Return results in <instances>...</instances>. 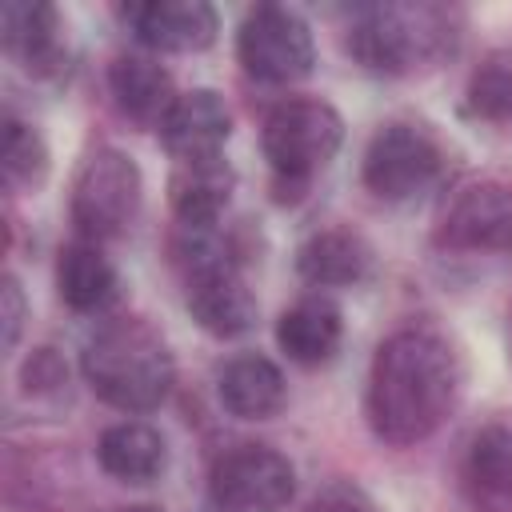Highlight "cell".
<instances>
[{
	"label": "cell",
	"mask_w": 512,
	"mask_h": 512,
	"mask_svg": "<svg viewBox=\"0 0 512 512\" xmlns=\"http://www.w3.org/2000/svg\"><path fill=\"white\" fill-rule=\"evenodd\" d=\"M460 364L444 336L428 328L392 332L368 372V424L384 444L408 448L428 440L452 412Z\"/></svg>",
	"instance_id": "cell-1"
},
{
	"label": "cell",
	"mask_w": 512,
	"mask_h": 512,
	"mask_svg": "<svg viewBox=\"0 0 512 512\" xmlns=\"http://www.w3.org/2000/svg\"><path fill=\"white\" fill-rule=\"evenodd\" d=\"M80 368H84L88 388L120 412L160 408L176 380V364H172L164 336L136 316L104 324L84 344Z\"/></svg>",
	"instance_id": "cell-2"
},
{
	"label": "cell",
	"mask_w": 512,
	"mask_h": 512,
	"mask_svg": "<svg viewBox=\"0 0 512 512\" xmlns=\"http://www.w3.org/2000/svg\"><path fill=\"white\" fill-rule=\"evenodd\" d=\"M456 44V12L440 4H376L348 32V52L384 76H404Z\"/></svg>",
	"instance_id": "cell-3"
},
{
	"label": "cell",
	"mask_w": 512,
	"mask_h": 512,
	"mask_svg": "<svg viewBox=\"0 0 512 512\" xmlns=\"http://www.w3.org/2000/svg\"><path fill=\"white\" fill-rule=\"evenodd\" d=\"M264 160L272 164V188L276 200H300L308 180L332 164V156L344 144V120L328 100L296 96L268 112L264 120Z\"/></svg>",
	"instance_id": "cell-4"
},
{
	"label": "cell",
	"mask_w": 512,
	"mask_h": 512,
	"mask_svg": "<svg viewBox=\"0 0 512 512\" xmlns=\"http://www.w3.org/2000/svg\"><path fill=\"white\" fill-rule=\"evenodd\" d=\"M140 196H144V180L136 160L120 148H96L80 164L72 184V224L92 244L112 240L124 228H132L140 212Z\"/></svg>",
	"instance_id": "cell-5"
},
{
	"label": "cell",
	"mask_w": 512,
	"mask_h": 512,
	"mask_svg": "<svg viewBox=\"0 0 512 512\" xmlns=\"http://www.w3.org/2000/svg\"><path fill=\"white\" fill-rule=\"evenodd\" d=\"M236 56L244 72L260 84H296L316 64V40L304 16H296L284 4H256L240 32H236Z\"/></svg>",
	"instance_id": "cell-6"
},
{
	"label": "cell",
	"mask_w": 512,
	"mask_h": 512,
	"mask_svg": "<svg viewBox=\"0 0 512 512\" xmlns=\"http://www.w3.org/2000/svg\"><path fill=\"white\" fill-rule=\"evenodd\" d=\"M208 492L224 512H280L296 492V468L268 444H240L212 464Z\"/></svg>",
	"instance_id": "cell-7"
},
{
	"label": "cell",
	"mask_w": 512,
	"mask_h": 512,
	"mask_svg": "<svg viewBox=\"0 0 512 512\" xmlns=\"http://www.w3.org/2000/svg\"><path fill=\"white\" fill-rule=\"evenodd\" d=\"M440 164L444 156L428 128L384 124L364 152V184L380 200H412L436 180Z\"/></svg>",
	"instance_id": "cell-8"
},
{
	"label": "cell",
	"mask_w": 512,
	"mask_h": 512,
	"mask_svg": "<svg viewBox=\"0 0 512 512\" xmlns=\"http://www.w3.org/2000/svg\"><path fill=\"white\" fill-rule=\"evenodd\" d=\"M440 244L468 248V252L512 248V184H504V180L468 184L444 212Z\"/></svg>",
	"instance_id": "cell-9"
},
{
	"label": "cell",
	"mask_w": 512,
	"mask_h": 512,
	"mask_svg": "<svg viewBox=\"0 0 512 512\" xmlns=\"http://www.w3.org/2000/svg\"><path fill=\"white\" fill-rule=\"evenodd\" d=\"M124 24L152 52H204L216 40V8L204 0H144L128 4Z\"/></svg>",
	"instance_id": "cell-10"
},
{
	"label": "cell",
	"mask_w": 512,
	"mask_h": 512,
	"mask_svg": "<svg viewBox=\"0 0 512 512\" xmlns=\"http://www.w3.org/2000/svg\"><path fill=\"white\" fill-rule=\"evenodd\" d=\"M228 136H232V112L212 88L180 92L168 116L160 120V140L176 160L220 156Z\"/></svg>",
	"instance_id": "cell-11"
},
{
	"label": "cell",
	"mask_w": 512,
	"mask_h": 512,
	"mask_svg": "<svg viewBox=\"0 0 512 512\" xmlns=\"http://www.w3.org/2000/svg\"><path fill=\"white\" fill-rule=\"evenodd\" d=\"M0 40L4 52L16 56L36 76H56L68 60L60 36V12L40 0H8L0 8Z\"/></svg>",
	"instance_id": "cell-12"
},
{
	"label": "cell",
	"mask_w": 512,
	"mask_h": 512,
	"mask_svg": "<svg viewBox=\"0 0 512 512\" xmlns=\"http://www.w3.org/2000/svg\"><path fill=\"white\" fill-rule=\"evenodd\" d=\"M236 188V172L224 156L180 160L168 176V204L184 228H216Z\"/></svg>",
	"instance_id": "cell-13"
},
{
	"label": "cell",
	"mask_w": 512,
	"mask_h": 512,
	"mask_svg": "<svg viewBox=\"0 0 512 512\" xmlns=\"http://www.w3.org/2000/svg\"><path fill=\"white\" fill-rule=\"evenodd\" d=\"M188 312L208 336L232 340L256 324V296L236 268H216L188 280Z\"/></svg>",
	"instance_id": "cell-14"
},
{
	"label": "cell",
	"mask_w": 512,
	"mask_h": 512,
	"mask_svg": "<svg viewBox=\"0 0 512 512\" xmlns=\"http://www.w3.org/2000/svg\"><path fill=\"white\" fill-rule=\"evenodd\" d=\"M372 264H376L372 244L360 232H348V228L316 232L296 252V272L308 284H316V288H348V284H360V280L372 276Z\"/></svg>",
	"instance_id": "cell-15"
},
{
	"label": "cell",
	"mask_w": 512,
	"mask_h": 512,
	"mask_svg": "<svg viewBox=\"0 0 512 512\" xmlns=\"http://www.w3.org/2000/svg\"><path fill=\"white\" fill-rule=\"evenodd\" d=\"M216 392H220V404L240 420H268L288 400L280 364L260 352H244V356L228 360L216 380Z\"/></svg>",
	"instance_id": "cell-16"
},
{
	"label": "cell",
	"mask_w": 512,
	"mask_h": 512,
	"mask_svg": "<svg viewBox=\"0 0 512 512\" xmlns=\"http://www.w3.org/2000/svg\"><path fill=\"white\" fill-rule=\"evenodd\" d=\"M108 88H112L120 112L136 124H156L160 128V120L176 104L168 68L156 56H144V52L116 56L112 68H108Z\"/></svg>",
	"instance_id": "cell-17"
},
{
	"label": "cell",
	"mask_w": 512,
	"mask_h": 512,
	"mask_svg": "<svg viewBox=\"0 0 512 512\" xmlns=\"http://www.w3.org/2000/svg\"><path fill=\"white\" fill-rule=\"evenodd\" d=\"M96 460L120 484H148V480H156L164 472L168 444H164V436L152 424H144V420H120V424H112V428L100 432Z\"/></svg>",
	"instance_id": "cell-18"
},
{
	"label": "cell",
	"mask_w": 512,
	"mask_h": 512,
	"mask_svg": "<svg viewBox=\"0 0 512 512\" xmlns=\"http://www.w3.org/2000/svg\"><path fill=\"white\" fill-rule=\"evenodd\" d=\"M464 484L484 512H512V428L488 424L472 436Z\"/></svg>",
	"instance_id": "cell-19"
},
{
	"label": "cell",
	"mask_w": 512,
	"mask_h": 512,
	"mask_svg": "<svg viewBox=\"0 0 512 512\" xmlns=\"http://www.w3.org/2000/svg\"><path fill=\"white\" fill-rule=\"evenodd\" d=\"M56 288L72 312H104L120 296V276H116L112 260L92 240H76V244L60 248Z\"/></svg>",
	"instance_id": "cell-20"
},
{
	"label": "cell",
	"mask_w": 512,
	"mask_h": 512,
	"mask_svg": "<svg viewBox=\"0 0 512 512\" xmlns=\"http://www.w3.org/2000/svg\"><path fill=\"white\" fill-rule=\"evenodd\" d=\"M340 336H344V320H340L336 304H328L320 296L292 304L276 320V344L296 364H324L340 348Z\"/></svg>",
	"instance_id": "cell-21"
},
{
	"label": "cell",
	"mask_w": 512,
	"mask_h": 512,
	"mask_svg": "<svg viewBox=\"0 0 512 512\" xmlns=\"http://www.w3.org/2000/svg\"><path fill=\"white\" fill-rule=\"evenodd\" d=\"M0 160H4L8 184H16V188H36L48 176V144H44V136L32 124L16 120V116L4 120Z\"/></svg>",
	"instance_id": "cell-22"
},
{
	"label": "cell",
	"mask_w": 512,
	"mask_h": 512,
	"mask_svg": "<svg viewBox=\"0 0 512 512\" xmlns=\"http://www.w3.org/2000/svg\"><path fill=\"white\" fill-rule=\"evenodd\" d=\"M468 108L480 120L512 124V56H488L468 80Z\"/></svg>",
	"instance_id": "cell-23"
},
{
	"label": "cell",
	"mask_w": 512,
	"mask_h": 512,
	"mask_svg": "<svg viewBox=\"0 0 512 512\" xmlns=\"http://www.w3.org/2000/svg\"><path fill=\"white\" fill-rule=\"evenodd\" d=\"M68 384V364L52 352V348H36L28 360H24V388L32 396H52Z\"/></svg>",
	"instance_id": "cell-24"
},
{
	"label": "cell",
	"mask_w": 512,
	"mask_h": 512,
	"mask_svg": "<svg viewBox=\"0 0 512 512\" xmlns=\"http://www.w3.org/2000/svg\"><path fill=\"white\" fill-rule=\"evenodd\" d=\"M24 316H28L24 288H20L16 276H4V280H0V328H4V352H12V348L20 344Z\"/></svg>",
	"instance_id": "cell-25"
},
{
	"label": "cell",
	"mask_w": 512,
	"mask_h": 512,
	"mask_svg": "<svg viewBox=\"0 0 512 512\" xmlns=\"http://www.w3.org/2000/svg\"><path fill=\"white\" fill-rule=\"evenodd\" d=\"M312 512H380L372 504V496L356 484H328L316 500H312Z\"/></svg>",
	"instance_id": "cell-26"
},
{
	"label": "cell",
	"mask_w": 512,
	"mask_h": 512,
	"mask_svg": "<svg viewBox=\"0 0 512 512\" xmlns=\"http://www.w3.org/2000/svg\"><path fill=\"white\" fill-rule=\"evenodd\" d=\"M116 512H160V508H152V504H128V508H116Z\"/></svg>",
	"instance_id": "cell-27"
},
{
	"label": "cell",
	"mask_w": 512,
	"mask_h": 512,
	"mask_svg": "<svg viewBox=\"0 0 512 512\" xmlns=\"http://www.w3.org/2000/svg\"><path fill=\"white\" fill-rule=\"evenodd\" d=\"M204 512H224V508H216V504H212V508H204Z\"/></svg>",
	"instance_id": "cell-28"
}]
</instances>
